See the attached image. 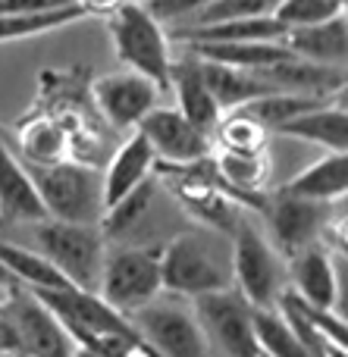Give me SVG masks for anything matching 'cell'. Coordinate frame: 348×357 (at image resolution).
I'll return each mask as SVG.
<instances>
[{
  "instance_id": "1",
  "label": "cell",
  "mask_w": 348,
  "mask_h": 357,
  "mask_svg": "<svg viewBox=\"0 0 348 357\" xmlns=\"http://www.w3.org/2000/svg\"><path fill=\"white\" fill-rule=\"evenodd\" d=\"M163 291L198 298L232 289V238L220 229H182L160 248Z\"/></svg>"
},
{
  "instance_id": "2",
  "label": "cell",
  "mask_w": 348,
  "mask_h": 357,
  "mask_svg": "<svg viewBox=\"0 0 348 357\" xmlns=\"http://www.w3.org/2000/svg\"><path fill=\"white\" fill-rule=\"evenodd\" d=\"M35 195L50 220L100 226L104 220V182L94 167L54 160V163H25Z\"/></svg>"
},
{
  "instance_id": "3",
  "label": "cell",
  "mask_w": 348,
  "mask_h": 357,
  "mask_svg": "<svg viewBox=\"0 0 348 357\" xmlns=\"http://www.w3.org/2000/svg\"><path fill=\"white\" fill-rule=\"evenodd\" d=\"M31 226H35V251H41L73 289L98 291L107 257V235L100 232V226L63 222L50 216Z\"/></svg>"
},
{
  "instance_id": "4",
  "label": "cell",
  "mask_w": 348,
  "mask_h": 357,
  "mask_svg": "<svg viewBox=\"0 0 348 357\" xmlns=\"http://www.w3.org/2000/svg\"><path fill=\"white\" fill-rule=\"evenodd\" d=\"M107 16H110L107 29H110V41L119 63H126V69L144 75L160 91H167L169 66H173L167 29L142 3H119Z\"/></svg>"
},
{
  "instance_id": "5",
  "label": "cell",
  "mask_w": 348,
  "mask_h": 357,
  "mask_svg": "<svg viewBox=\"0 0 348 357\" xmlns=\"http://www.w3.org/2000/svg\"><path fill=\"white\" fill-rule=\"evenodd\" d=\"M229 238H232V289L251 307H276L280 295L289 289L282 254L251 226L248 216H239Z\"/></svg>"
},
{
  "instance_id": "6",
  "label": "cell",
  "mask_w": 348,
  "mask_h": 357,
  "mask_svg": "<svg viewBox=\"0 0 348 357\" xmlns=\"http://www.w3.org/2000/svg\"><path fill=\"white\" fill-rule=\"evenodd\" d=\"M129 320L157 357H213L188 298L160 291L154 301L132 310Z\"/></svg>"
},
{
  "instance_id": "7",
  "label": "cell",
  "mask_w": 348,
  "mask_h": 357,
  "mask_svg": "<svg viewBox=\"0 0 348 357\" xmlns=\"http://www.w3.org/2000/svg\"><path fill=\"white\" fill-rule=\"evenodd\" d=\"M160 291H163L160 248L126 245V248L107 251L98 295L104 298L113 310L129 317L132 310L154 301Z\"/></svg>"
},
{
  "instance_id": "8",
  "label": "cell",
  "mask_w": 348,
  "mask_h": 357,
  "mask_svg": "<svg viewBox=\"0 0 348 357\" xmlns=\"http://www.w3.org/2000/svg\"><path fill=\"white\" fill-rule=\"evenodd\" d=\"M192 310L213 357H261L255 335V307L236 289L192 298Z\"/></svg>"
},
{
  "instance_id": "9",
  "label": "cell",
  "mask_w": 348,
  "mask_h": 357,
  "mask_svg": "<svg viewBox=\"0 0 348 357\" xmlns=\"http://www.w3.org/2000/svg\"><path fill=\"white\" fill-rule=\"evenodd\" d=\"M0 317L16 335V357H73L75 342L54 317V310L31 289L13 282L10 298L0 304Z\"/></svg>"
},
{
  "instance_id": "10",
  "label": "cell",
  "mask_w": 348,
  "mask_h": 357,
  "mask_svg": "<svg viewBox=\"0 0 348 357\" xmlns=\"http://www.w3.org/2000/svg\"><path fill=\"white\" fill-rule=\"evenodd\" d=\"M135 132H142V138L151 144L157 160L176 163V167L204 163L213 144V138L204 135L201 129H195L176 107H160V104L151 113H144V119L135 126Z\"/></svg>"
},
{
  "instance_id": "11",
  "label": "cell",
  "mask_w": 348,
  "mask_h": 357,
  "mask_svg": "<svg viewBox=\"0 0 348 357\" xmlns=\"http://www.w3.org/2000/svg\"><path fill=\"white\" fill-rule=\"evenodd\" d=\"M264 213L270 222V235L276 238L280 251L295 254L301 248L314 245L324 232L326 220H330L333 204H320V201H308V197L289 195L286 188L273 191L270 197H264Z\"/></svg>"
},
{
  "instance_id": "12",
  "label": "cell",
  "mask_w": 348,
  "mask_h": 357,
  "mask_svg": "<svg viewBox=\"0 0 348 357\" xmlns=\"http://www.w3.org/2000/svg\"><path fill=\"white\" fill-rule=\"evenodd\" d=\"M94 104H98L100 116L113 126V129H135L144 119V113H151L160 100V88L151 79L132 73H113V75H100L91 88Z\"/></svg>"
},
{
  "instance_id": "13",
  "label": "cell",
  "mask_w": 348,
  "mask_h": 357,
  "mask_svg": "<svg viewBox=\"0 0 348 357\" xmlns=\"http://www.w3.org/2000/svg\"><path fill=\"white\" fill-rule=\"evenodd\" d=\"M286 279L292 285V295H298L301 301H308L311 307H324V310H336L339 301V279H336V266L333 257L324 248L314 245L301 248V251L289 254L286 264Z\"/></svg>"
},
{
  "instance_id": "14",
  "label": "cell",
  "mask_w": 348,
  "mask_h": 357,
  "mask_svg": "<svg viewBox=\"0 0 348 357\" xmlns=\"http://www.w3.org/2000/svg\"><path fill=\"white\" fill-rule=\"evenodd\" d=\"M167 88H173V94H176V110H179L195 129H201L204 135L213 138L223 113H220L217 100H213L211 91H207L204 75H201V60L192 54V50H186L182 60H173Z\"/></svg>"
},
{
  "instance_id": "15",
  "label": "cell",
  "mask_w": 348,
  "mask_h": 357,
  "mask_svg": "<svg viewBox=\"0 0 348 357\" xmlns=\"http://www.w3.org/2000/svg\"><path fill=\"white\" fill-rule=\"evenodd\" d=\"M282 44L289 47L292 56L311 63H324V66H345L348 56V16L339 13L333 19L314 25H301V29L282 31Z\"/></svg>"
},
{
  "instance_id": "16",
  "label": "cell",
  "mask_w": 348,
  "mask_h": 357,
  "mask_svg": "<svg viewBox=\"0 0 348 357\" xmlns=\"http://www.w3.org/2000/svg\"><path fill=\"white\" fill-rule=\"evenodd\" d=\"M154 167H157V157L151 151V144L142 138V132H132L116 148L110 167L100 173V182H104V210H110L132 188H138L144 178H151Z\"/></svg>"
},
{
  "instance_id": "17",
  "label": "cell",
  "mask_w": 348,
  "mask_h": 357,
  "mask_svg": "<svg viewBox=\"0 0 348 357\" xmlns=\"http://www.w3.org/2000/svg\"><path fill=\"white\" fill-rule=\"evenodd\" d=\"M0 220L3 222H41L47 220L41 201L35 195L25 163L10 151L0 135Z\"/></svg>"
},
{
  "instance_id": "18",
  "label": "cell",
  "mask_w": 348,
  "mask_h": 357,
  "mask_svg": "<svg viewBox=\"0 0 348 357\" xmlns=\"http://www.w3.org/2000/svg\"><path fill=\"white\" fill-rule=\"evenodd\" d=\"M257 75L276 85L280 91L314 94V98L345 88V66H324V63H311L301 56H289L267 69H257Z\"/></svg>"
},
{
  "instance_id": "19",
  "label": "cell",
  "mask_w": 348,
  "mask_h": 357,
  "mask_svg": "<svg viewBox=\"0 0 348 357\" xmlns=\"http://www.w3.org/2000/svg\"><path fill=\"white\" fill-rule=\"evenodd\" d=\"M201 75H204V85H207V91H211V98L217 100L220 113L239 110V107L251 104V100L264 98V94L280 91V88L270 85V82L261 79L257 73H248V69H232V66L211 63V60H201Z\"/></svg>"
},
{
  "instance_id": "20",
  "label": "cell",
  "mask_w": 348,
  "mask_h": 357,
  "mask_svg": "<svg viewBox=\"0 0 348 357\" xmlns=\"http://www.w3.org/2000/svg\"><path fill=\"white\" fill-rule=\"evenodd\" d=\"M282 188L289 195L308 197V201L320 204H336L348 191V157L345 151H326L320 160L305 167L295 178H289Z\"/></svg>"
},
{
  "instance_id": "21",
  "label": "cell",
  "mask_w": 348,
  "mask_h": 357,
  "mask_svg": "<svg viewBox=\"0 0 348 357\" xmlns=\"http://www.w3.org/2000/svg\"><path fill=\"white\" fill-rule=\"evenodd\" d=\"M276 132L289 138H298V142L308 144H317L324 151H345L348 148V116H345V107L336 104H320L308 113H298L295 119L282 123Z\"/></svg>"
},
{
  "instance_id": "22",
  "label": "cell",
  "mask_w": 348,
  "mask_h": 357,
  "mask_svg": "<svg viewBox=\"0 0 348 357\" xmlns=\"http://www.w3.org/2000/svg\"><path fill=\"white\" fill-rule=\"evenodd\" d=\"M186 50H192L195 56L211 63H223L232 69H267L273 63L289 60V47L282 41H220V44H188Z\"/></svg>"
},
{
  "instance_id": "23",
  "label": "cell",
  "mask_w": 348,
  "mask_h": 357,
  "mask_svg": "<svg viewBox=\"0 0 348 357\" xmlns=\"http://www.w3.org/2000/svg\"><path fill=\"white\" fill-rule=\"evenodd\" d=\"M0 264L10 270V276L16 279L19 285L31 291H63V289H73L66 279L60 276L54 264L44 257L41 251L35 248H22V245H13V241H0Z\"/></svg>"
},
{
  "instance_id": "24",
  "label": "cell",
  "mask_w": 348,
  "mask_h": 357,
  "mask_svg": "<svg viewBox=\"0 0 348 357\" xmlns=\"http://www.w3.org/2000/svg\"><path fill=\"white\" fill-rule=\"evenodd\" d=\"M88 13L82 10V3L56 6V10H44V13H6V16H0V44L50 35V31L63 29L69 22H79Z\"/></svg>"
},
{
  "instance_id": "25",
  "label": "cell",
  "mask_w": 348,
  "mask_h": 357,
  "mask_svg": "<svg viewBox=\"0 0 348 357\" xmlns=\"http://www.w3.org/2000/svg\"><path fill=\"white\" fill-rule=\"evenodd\" d=\"M324 104V98H314V94H295V91H270L264 94V98L251 100V104L239 107V113H245L248 119H255L257 126H264V129H280L282 123H289V119H295L298 113H308L314 110V107Z\"/></svg>"
},
{
  "instance_id": "26",
  "label": "cell",
  "mask_w": 348,
  "mask_h": 357,
  "mask_svg": "<svg viewBox=\"0 0 348 357\" xmlns=\"http://www.w3.org/2000/svg\"><path fill=\"white\" fill-rule=\"evenodd\" d=\"M255 335L261 357H314L276 307H255Z\"/></svg>"
},
{
  "instance_id": "27",
  "label": "cell",
  "mask_w": 348,
  "mask_h": 357,
  "mask_svg": "<svg viewBox=\"0 0 348 357\" xmlns=\"http://www.w3.org/2000/svg\"><path fill=\"white\" fill-rule=\"evenodd\" d=\"M217 173L232 191H239V197H245L248 191L261 195L264 182H267V176H270V157H267V151H255V154L220 151Z\"/></svg>"
},
{
  "instance_id": "28",
  "label": "cell",
  "mask_w": 348,
  "mask_h": 357,
  "mask_svg": "<svg viewBox=\"0 0 348 357\" xmlns=\"http://www.w3.org/2000/svg\"><path fill=\"white\" fill-rule=\"evenodd\" d=\"M213 135L220 138L223 151H236V154H255V151L267 148V129L257 126L255 119H248L239 110H232L229 116L220 119Z\"/></svg>"
},
{
  "instance_id": "29",
  "label": "cell",
  "mask_w": 348,
  "mask_h": 357,
  "mask_svg": "<svg viewBox=\"0 0 348 357\" xmlns=\"http://www.w3.org/2000/svg\"><path fill=\"white\" fill-rule=\"evenodd\" d=\"M345 13V0H280L273 19L282 29H301V25H314Z\"/></svg>"
},
{
  "instance_id": "30",
  "label": "cell",
  "mask_w": 348,
  "mask_h": 357,
  "mask_svg": "<svg viewBox=\"0 0 348 357\" xmlns=\"http://www.w3.org/2000/svg\"><path fill=\"white\" fill-rule=\"evenodd\" d=\"M280 0H211L201 6L188 22L182 25H204V22H223V19H251V16H273Z\"/></svg>"
},
{
  "instance_id": "31",
  "label": "cell",
  "mask_w": 348,
  "mask_h": 357,
  "mask_svg": "<svg viewBox=\"0 0 348 357\" xmlns=\"http://www.w3.org/2000/svg\"><path fill=\"white\" fill-rule=\"evenodd\" d=\"M211 0H144V10L163 25V29H173V25H182L201 10Z\"/></svg>"
},
{
  "instance_id": "32",
  "label": "cell",
  "mask_w": 348,
  "mask_h": 357,
  "mask_svg": "<svg viewBox=\"0 0 348 357\" xmlns=\"http://www.w3.org/2000/svg\"><path fill=\"white\" fill-rule=\"evenodd\" d=\"M69 3H79V0H0V16H6V13H44Z\"/></svg>"
},
{
  "instance_id": "33",
  "label": "cell",
  "mask_w": 348,
  "mask_h": 357,
  "mask_svg": "<svg viewBox=\"0 0 348 357\" xmlns=\"http://www.w3.org/2000/svg\"><path fill=\"white\" fill-rule=\"evenodd\" d=\"M0 354L16 357V335H13L10 323H6L3 317H0Z\"/></svg>"
},
{
  "instance_id": "34",
  "label": "cell",
  "mask_w": 348,
  "mask_h": 357,
  "mask_svg": "<svg viewBox=\"0 0 348 357\" xmlns=\"http://www.w3.org/2000/svg\"><path fill=\"white\" fill-rule=\"evenodd\" d=\"M13 282H16V279H13L10 276V270H6V266L3 264H0V289H10V285Z\"/></svg>"
},
{
  "instance_id": "35",
  "label": "cell",
  "mask_w": 348,
  "mask_h": 357,
  "mask_svg": "<svg viewBox=\"0 0 348 357\" xmlns=\"http://www.w3.org/2000/svg\"><path fill=\"white\" fill-rule=\"evenodd\" d=\"M123 3H144V0H123Z\"/></svg>"
},
{
  "instance_id": "36",
  "label": "cell",
  "mask_w": 348,
  "mask_h": 357,
  "mask_svg": "<svg viewBox=\"0 0 348 357\" xmlns=\"http://www.w3.org/2000/svg\"><path fill=\"white\" fill-rule=\"evenodd\" d=\"M0 357H10V354H0Z\"/></svg>"
}]
</instances>
